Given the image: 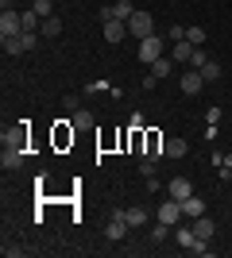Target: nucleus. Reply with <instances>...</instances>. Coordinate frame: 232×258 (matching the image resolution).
I'll use <instances>...</instances> for the list:
<instances>
[{
  "mask_svg": "<svg viewBox=\"0 0 232 258\" xmlns=\"http://www.w3.org/2000/svg\"><path fill=\"white\" fill-rule=\"evenodd\" d=\"M128 35H135V39H151V35H155L151 12H132V20H128Z\"/></svg>",
  "mask_w": 232,
  "mask_h": 258,
  "instance_id": "nucleus-1",
  "label": "nucleus"
},
{
  "mask_svg": "<svg viewBox=\"0 0 232 258\" xmlns=\"http://www.w3.org/2000/svg\"><path fill=\"white\" fill-rule=\"evenodd\" d=\"M23 31V20L16 8H4L0 12V39H8V35H20Z\"/></svg>",
  "mask_w": 232,
  "mask_h": 258,
  "instance_id": "nucleus-2",
  "label": "nucleus"
},
{
  "mask_svg": "<svg viewBox=\"0 0 232 258\" xmlns=\"http://www.w3.org/2000/svg\"><path fill=\"white\" fill-rule=\"evenodd\" d=\"M159 220H163V224H170V227H178V220H182V201H174V197H166L163 205H159Z\"/></svg>",
  "mask_w": 232,
  "mask_h": 258,
  "instance_id": "nucleus-3",
  "label": "nucleus"
},
{
  "mask_svg": "<svg viewBox=\"0 0 232 258\" xmlns=\"http://www.w3.org/2000/svg\"><path fill=\"white\" fill-rule=\"evenodd\" d=\"M178 85H182V93H186V97H198L201 89H205V77H201V70H194V66H190Z\"/></svg>",
  "mask_w": 232,
  "mask_h": 258,
  "instance_id": "nucleus-4",
  "label": "nucleus"
},
{
  "mask_svg": "<svg viewBox=\"0 0 232 258\" xmlns=\"http://www.w3.org/2000/svg\"><path fill=\"white\" fill-rule=\"evenodd\" d=\"M163 58V39L151 35V39H140V62H159Z\"/></svg>",
  "mask_w": 232,
  "mask_h": 258,
  "instance_id": "nucleus-5",
  "label": "nucleus"
},
{
  "mask_svg": "<svg viewBox=\"0 0 232 258\" xmlns=\"http://www.w3.org/2000/svg\"><path fill=\"white\" fill-rule=\"evenodd\" d=\"M128 227H132V224H128V216H124V212H112V220L105 224V235H109L112 243H120V239L128 235Z\"/></svg>",
  "mask_w": 232,
  "mask_h": 258,
  "instance_id": "nucleus-6",
  "label": "nucleus"
},
{
  "mask_svg": "<svg viewBox=\"0 0 232 258\" xmlns=\"http://www.w3.org/2000/svg\"><path fill=\"white\" fill-rule=\"evenodd\" d=\"M163 147H166V143H163V135H159V131H147V135H144V158H155V162H159V158H163Z\"/></svg>",
  "mask_w": 232,
  "mask_h": 258,
  "instance_id": "nucleus-7",
  "label": "nucleus"
},
{
  "mask_svg": "<svg viewBox=\"0 0 232 258\" xmlns=\"http://www.w3.org/2000/svg\"><path fill=\"white\" fill-rule=\"evenodd\" d=\"M101 31H105L109 43H120L124 35H128V23H124V20H105V23H101Z\"/></svg>",
  "mask_w": 232,
  "mask_h": 258,
  "instance_id": "nucleus-8",
  "label": "nucleus"
},
{
  "mask_svg": "<svg viewBox=\"0 0 232 258\" xmlns=\"http://www.w3.org/2000/svg\"><path fill=\"white\" fill-rule=\"evenodd\" d=\"M23 158H27V151H20V147H4V154H0V166H4V170H20Z\"/></svg>",
  "mask_w": 232,
  "mask_h": 258,
  "instance_id": "nucleus-9",
  "label": "nucleus"
},
{
  "mask_svg": "<svg viewBox=\"0 0 232 258\" xmlns=\"http://www.w3.org/2000/svg\"><path fill=\"white\" fill-rule=\"evenodd\" d=\"M166 197H174V201H186V197H194V185H190V177H174V181L166 185Z\"/></svg>",
  "mask_w": 232,
  "mask_h": 258,
  "instance_id": "nucleus-10",
  "label": "nucleus"
},
{
  "mask_svg": "<svg viewBox=\"0 0 232 258\" xmlns=\"http://www.w3.org/2000/svg\"><path fill=\"white\" fill-rule=\"evenodd\" d=\"M0 143H4V147H20L23 151V143H27V127H12V131H4V135H0Z\"/></svg>",
  "mask_w": 232,
  "mask_h": 258,
  "instance_id": "nucleus-11",
  "label": "nucleus"
},
{
  "mask_svg": "<svg viewBox=\"0 0 232 258\" xmlns=\"http://www.w3.org/2000/svg\"><path fill=\"white\" fill-rule=\"evenodd\" d=\"M186 154H190V143L186 139H166L163 158H186Z\"/></svg>",
  "mask_w": 232,
  "mask_h": 258,
  "instance_id": "nucleus-12",
  "label": "nucleus"
},
{
  "mask_svg": "<svg viewBox=\"0 0 232 258\" xmlns=\"http://www.w3.org/2000/svg\"><path fill=\"white\" fill-rule=\"evenodd\" d=\"M182 216H190V220L205 216V201H201L198 193H194V197H186V201H182Z\"/></svg>",
  "mask_w": 232,
  "mask_h": 258,
  "instance_id": "nucleus-13",
  "label": "nucleus"
},
{
  "mask_svg": "<svg viewBox=\"0 0 232 258\" xmlns=\"http://www.w3.org/2000/svg\"><path fill=\"white\" fill-rule=\"evenodd\" d=\"M213 231H217V224H213L209 216H198V220H194V235L198 239H213Z\"/></svg>",
  "mask_w": 232,
  "mask_h": 258,
  "instance_id": "nucleus-14",
  "label": "nucleus"
},
{
  "mask_svg": "<svg viewBox=\"0 0 232 258\" xmlns=\"http://www.w3.org/2000/svg\"><path fill=\"white\" fill-rule=\"evenodd\" d=\"M39 35H43V39H58V35H62V20H58V16H47Z\"/></svg>",
  "mask_w": 232,
  "mask_h": 258,
  "instance_id": "nucleus-15",
  "label": "nucleus"
},
{
  "mask_svg": "<svg viewBox=\"0 0 232 258\" xmlns=\"http://www.w3.org/2000/svg\"><path fill=\"white\" fill-rule=\"evenodd\" d=\"M194 50H198V46L190 43V39H182V43H174V50H170V58H174V62H190V58H194Z\"/></svg>",
  "mask_w": 232,
  "mask_h": 258,
  "instance_id": "nucleus-16",
  "label": "nucleus"
},
{
  "mask_svg": "<svg viewBox=\"0 0 232 258\" xmlns=\"http://www.w3.org/2000/svg\"><path fill=\"white\" fill-rule=\"evenodd\" d=\"M124 216H128V224H132V227H144V224H147V212H144V208H140V205L124 208Z\"/></svg>",
  "mask_w": 232,
  "mask_h": 258,
  "instance_id": "nucleus-17",
  "label": "nucleus"
},
{
  "mask_svg": "<svg viewBox=\"0 0 232 258\" xmlns=\"http://www.w3.org/2000/svg\"><path fill=\"white\" fill-rule=\"evenodd\" d=\"M201 77H205V85H209V81H221V62H213V58H209V62L201 66Z\"/></svg>",
  "mask_w": 232,
  "mask_h": 258,
  "instance_id": "nucleus-18",
  "label": "nucleus"
},
{
  "mask_svg": "<svg viewBox=\"0 0 232 258\" xmlns=\"http://www.w3.org/2000/svg\"><path fill=\"white\" fill-rule=\"evenodd\" d=\"M70 123H74L77 131H81V127H93V112H89V108H77V112H74V119H70Z\"/></svg>",
  "mask_w": 232,
  "mask_h": 258,
  "instance_id": "nucleus-19",
  "label": "nucleus"
},
{
  "mask_svg": "<svg viewBox=\"0 0 232 258\" xmlns=\"http://www.w3.org/2000/svg\"><path fill=\"white\" fill-rule=\"evenodd\" d=\"M174 239H178V247H194V239H198V235H194V227H174Z\"/></svg>",
  "mask_w": 232,
  "mask_h": 258,
  "instance_id": "nucleus-20",
  "label": "nucleus"
},
{
  "mask_svg": "<svg viewBox=\"0 0 232 258\" xmlns=\"http://www.w3.org/2000/svg\"><path fill=\"white\" fill-rule=\"evenodd\" d=\"M170 70H174V66H170V58H159V62H151V74L159 77V81H163V77H170Z\"/></svg>",
  "mask_w": 232,
  "mask_h": 258,
  "instance_id": "nucleus-21",
  "label": "nucleus"
},
{
  "mask_svg": "<svg viewBox=\"0 0 232 258\" xmlns=\"http://www.w3.org/2000/svg\"><path fill=\"white\" fill-rule=\"evenodd\" d=\"M112 20H132V4H128V0H120V4H112Z\"/></svg>",
  "mask_w": 232,
  "mask_h": 258,
  "instance_id": "nucleus-22",
  "label": "nucleus"
},
{
  "mask_svg": "<svg viewBox=\"0 0 232 258\" xmlns=\"http://www.w3.org/2000/svg\"><path fill=\"white\" fill-rule=\"evenodd\" d=\"M20 20H23V31H39L43 23H39V12H20Z\"/></svg>",
  "mask_w": 232,
  "mask_h": 258,
  "instance_id": "nucleus-23",
  "label": "nucleus"
},
{
  "mask_svg": "<svg viewBox=\"0 0 232 258\" xmlns=\"http://www.w3.org/2000/svg\"><path fill=\"white\" fill-rule=\"evenodd\" d=\"M55 143H58V147H66V143H74V127H70V123H62V127L55 131Z\"/></svg>",
  "mask_w": 232,
  "mask_h": 258,
  "instance_id": "nucleus-24",
  "label": "nucleus"
},
{
  "mask_svg": "<svg viewBox=\"0 0 232 258\" xmlns=\"http://www.w3.org/2000/svg\"><path fill=\"white\" fill-rule=\"evenodd\" d=\"M31 12H39V20H47V16H55V0H35Z\"/></svg>",
  "mask_w": 232,
  "mask_h": 258,
  "instance_id": "nucleus-25",
  "label": "nucleus"
},
{
  "mask_svg": "<svg viewBox=\"0 0 232 258\" xmlns=\"http://www.w3.org/2000/svg\"><path fill=\"white\" fill-rule=\"evenodd\" d=\"M170 231H174V227H170V224H163V220H159V224L151 227V239H155V243H163V239L170 235Z\"/></svg>",
  "mask_w": 232,
  "mask_h": 258,
  "instance_id": "nucleus-26",
  "label": "nucleus"
},
{
  "mask_svg": "<svg viewBox=\"0 0 232 258\" xmlns=\"http://www.w3.org/2000/svg\"><path fill=\"white\" fill-rule=\"evenodd\" d=\"M62 108H66L70 116H74L77 108H81V97H77V93H66V97H62Z\"/></svg>",
  "mask_w": 232,
  "mask_h": 258,
  "instance_id": "nucleus-27",
  "label": "nucleus"
},
{
  "mask_svg": "<svg viewBox=\"0 0 232 258\" xmlns=\"http://www.w3.org/2000/svg\"><path fill=\"white\" fill-rule=\"evenodd\" d=\"M186 39L194 46H201V43H205V31H201V27H186Z\"/></svg>",
  "mask_w": 232,
  "mask_h": 258,
  "instance_id": "nucleus-28",
  "label": "nucleus"
},
{
  "mask_svg": "<svg viewBox=\"0 0 232 258\" xmlns=\"http://www.w3.org/2000/svg\"><path fill=\"white\" fill-rule=\"evenodd\" d=\"M205 62H209V54H205V50L198 46V50H194V58H190V66H194V70H201Z\"/></svg>",
  "mask_w": 232,
  "mask_h": 258,
  "instance_id": "nucleus-29",
  "label": "nucleus"
},
{
  "mask_svg": "<svg viewBox=\"0 0 232 258\" xmlns=\"http://www.w3.org/2000/svg\"><path fill=\"white\" fill-rule=\"evenodd\" d=\"M190 254H209V239H194V247H190Z\"/></svg>",
  "mask_w": 232,
  "mask_h": 258,
  "instance_id": "nucleus-30",
  "label": "nucleus"
},
{
  "mask_svg": "<svg viewBox=\"0 0 232 258\" xmlns=\"http://www.w3.org/2000/svg\"><path fill=\"white\" fill-rule=\"evenodd\" d=\"M140 173H144V181H147V177H155V158H144V162H140Z\"/></svg>",
  "mask_w": 232,
  "mask_h": 258,
  "instance_id": "nucleus-31",
  "label": "nucleus"
},
{
  "mask_svg": "<svg viewBox=\"0 0 232 258\" xmlns=\"http://www.w3.org/2000/svg\"><path fill=\"white\" fill-rule=\"evenodd\" d=\"M166 39H170V43H182V39H186V27H170V31H166Z\"/></svg>",
  "mask_w": 232,
  "mask_h": 258,
  "instance_id": "nucleus-32",
  "label": "nucleus"
},
{
  "mask_svg": "<svg viewBox=\"0 0 232 258\" xmlns=\"http://www.w3.org/2000/svg\"><path fill=\"white\" fill-rule=\"evenodd\" d=\"M105 89H109L105 81H89V85H85V93H105Z\"/></svg>",
  "mask_w": 232,
  "mask_h": 258,
  "instance_id": "nucleus-33",
  "label": "nucleus"
},
{
  "mask_svg": "<svg viewBox=\"0 0 232 258\" xmlns=\"http://www.w3.org/2000/svg\"><path fill=\"white\" fill-rule=\"evenodd\" d=\"M221 166H224V170H232V154H228V158H224V162H221Z\"/></svg>",
  "mask_w": 232,
  "mask_h": 258,
  "instance_id": "nucleus-34",
  "label": "nucleus"
},
{
  "mask_svg": "<svg viewBox=\"0 0 232 258\" xmlns=\"http://www.w3.org/2000/svg\"><path fill=\"white\" fill-rule=\"evenodd\" d=\"M0 4H4V8H12V4H16V0H0Z\"/></svg>",
  "mask_w": 232,
  "mask_h": 258,
  "instance_id": "nucleus-35",
  "label": "nucleus"
}]
</instances>
